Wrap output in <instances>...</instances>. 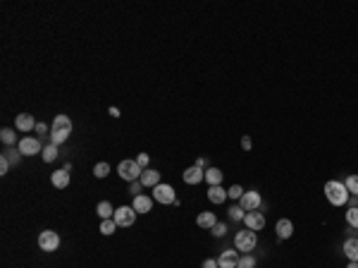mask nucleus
<instances>
[{"instance_id": "nucleus-1", "label": "nucleus", "mask_w": 358, "mask_h": 268, "mask_svg": "<svg viewBox=\"0 0 358 268\" xmlns=\"http://www.w3.org/2000/svg\"><path fill=\"white\" fill-rule=\"evenodd\" d=\"M325 196H327V201L332 204V206H344L349 204V189H346L344 182H339V180H330V182L325 184Z\"/></svg>"}, {"instance_id": "nucleus-2", "label": "nucleus", "mask_w": 358, "mask_h": 268, "mask_svg": "<svg viewBox=\"0 0 358 268\" xmlns=\"http://www.w3.org/2000/svg\"><path fill=\"white\" fill-rule=\"evenodd\" d=\"M117 172L122 180H127V182H136V180H141V172L143 168L136 163V160H122L117 165Z\"/></svg>"}, {"instance_id": "nucleus-3", "label": "nucleus", "mask_w": 358, "mask_h": 268, "mask_svg": "<svg viewBox=\"0 0 358 268\" xmlns=\"http://www.w3.org/2000/svg\"><path fill=\"white\" fill-rule=\"evenodd\" d=\"M256 242H258V237H256L253 230H239L237 237H234V247L239 252H244V254H249L251 249L256 247Z\"/></svg>"}, {"instance_id": "nucleus-4", "label": "nucleus", "mask_w": 358, "mask_h": 268, "mask_svg": "<svg viewBox=\"0 0 358 268\" xmlns=\"http://www.w3.org/2000/svg\"><path fill=\"white\" fill-rule=\"evenodd\" d=\"M112 220L117 223V228H131L136 223V211H134V206H119L115 208Z\"/></svg>"}, {"instance_id": "nucleus-5", "label": "nucleus", "mask_w": 358, "mask_h": 268, "mask_svg": "<svg viewBox=\"0 0 358 268\" xmlns=\"http://www.w3.org/2000/svg\"><path fill=\"white\" fill-rule=\"evenodd\" d=\"M153 201H158V204H175L177 201V196H175V189L170 187V184H158V187H153Z\"/></svg>"}, {"instance_id": "nucleus-6", "label": "nucleus", "mask_w": 358, "mask_h": 268, "mask_svg": "<svg viewBox=\"0 0 358 268\" xmlns=\"http://www.w3.org/2000/svg\"><path fill=\"white\" fill-rule=\"evenodd\" d=\"M17 148H19V153H22V156H36V153H43L41 141H38L36 136H24V139H19Z\"/></svg>"}, {"instance_id": "nucleus-7", "label": "nucleus", "mask_w": 358, "mask_h": 268, "mask_svg": "<svg viewBox=\"0 0 358 268\" xmlns=\"http://www.w3.org/2000/svg\"><path fill=\"white\" fill-rule=\"evenodd\" d=\"M38 247H41L43 252H55L60 247V235L53 230H43L38 235Z\"/></svg>"}, {"instance_id": "nucleus-8", "label": "nucleus", "mask_w": 358, "mask_h": 268, "mask_svg": "<svg viewBox=\"0 0 358 268\" xmlns=\"http://www.w3.org/2000/svg\"><path fill=\"white\" fill-rule=\"evenodd\" d=\"M239 201H241V204H239V206L244 208V211H258V208H261V204H263V199H261V194H258V192H244V196H241V199H239Z\"/></svg>"}, {"instance_id": "nucleus-9", "label": "nucleus", "mask_w": 358, "mask_h": 268, "mask_svg": "<svg viewBox=\"0 0 358 268\" xmlns=\"http://www.w3.org/2000/svg\"><path fill=\"white\" fill-rule=\"evenodd\" d=\"M239 252L237 249H227V252H222L220 254V259H217V266L220 268H237V264H239Z\"/></svg>"}, {"instance_id": "nucleus-10", "label": "nucleus", "mask_w": 358, "mask_h": 268, "mask_svg": "<svg viewBox=\"0 0 358 268\" xmlns=\"http://www.w3.org/2000/svg\"><path fill=\"white\" fill-rule=\"evenodd\" d=\"M244 223H246V228L249 230H263L265 228V216H263L261 211H251V213H246V218H244Z\"/></svg>"}, {"instance_id": "nucleus-11", "label": "nucleus", "mask_w": 358, "mask_h": 268, "mask_svg": "<svg viewBox=\"0 0 358 268\" xmlns=\"http://www.w3.org/2000/svg\"><path fill=\"white\" fill-rule=\"evenodd\" d=\"M36 125H38V122H34V115H29V113L17 115V120H14V127H17L19 132H31V130H36Z\"/></svg>"}, {"instance_id": "nucleus-12", "label": "nucleus", "mask_w": 358, "mask_h": 268, "mask_svg": "<svg viewBox=\"0 0 358 268\" xmlns=\"http://www.w3.org/2000/svg\"><path fill=\"white\" fill-rule=\"evenodd\" d=\"M203 180H205V170H201V168L191 165V168L184 170V182L186 184H201Z\"/></svg>"}, {"instance_id": "nucleus-13", "label": "nucleus", "mask_w": 358, "mask_h": 268, "mask_svg": "<svg viewBox=\"0 0 358 268\" xmlns=\"http://www.w3.org/2000/svg\"><path fill=\"white\" fill-rule=\"evenodd\" d=\"M274 230H277V237H279V240H289V237L294 235V223L289 218H282V220H277Z\"/></svg>"}, {"instance_id": "nucleus-14", "label": "nucleus", "mask_w": 358, "mask_h": 268, "mask_svg": "<svg viewBox=\"0 0 358 268\" xmlns=\"http://www.w3.org/2000/svg\"><path fill=\"white\" fill-rule=\"evenodd\" d=\"M131 206H134L136 213H148V211H153V199L139 194V196H134V204H131Z\"/></svg>"}, {"instance_id": "nucleus-15", "label": "nucleus", "mask_w": 358, "mask_h": 268, "mask_svg": "<svg viewBox=\"0 0 358 268\" xmlns=\"http://www.w3.org/2000/svg\"><path fill=\"white\" fill-rule=\"evenodd\" d=\"M139 182H141L143 187H158V184H160V172L146 168V170L141 172V180H139Z\"/></svg>"}, {"instance_id": "nucleus-16", "label": "nucleus", "mask_w": 358, "mask_h": 268, "mask_svg": "<svg viewBox=\"0 0 358 268\" xmlns=\"http://www.w3.org/2000/svg\"><path fill=\"white\" fill-rule=\"evenodd\" d=\"M50 182H53V187H58V189H65L67 184H70V170H55L53 175H50Z\"/></svg>"}, {"instance_id": "nucleus-17", "label": "nucleus", "mask_w": 358, "mask_h": 268, "mask_svg": "<svg viewBox=\"0 0 358 268\" xmlns=\"http://www.w3.org/2000/svg\"><path fill=\"white\" fill-rule=\"evenodd\" d=\"M342 249H344V254H346V259H349V261H358V240H356V237H349Z\"/></svg>"}, {"instance_id": "nucleus-18", "label": "nucleus", "mask_w": 358, "mask_h": 268, "mask_svg": "<svg viewBox=\"0 0 358 268\" xmlns=\"http://www.w3.org/2000/svg\"><path fill=\"white\" fill-rule=\"evenodd\" d=\"M215 223H217V218H215V213H210V211H203V213H198V218H196V225H198V228H205V230H210Z\"/></svg>"}, {"instance_id": "nucleus-19", "label": "nucleus", "mask_w": 358, "mask_h": 268, "mask_svg": "<svg viewBox=\"0 0 358 268\" xmlns=\"http://www.w3.org/2000/svg\"><path fill=\"white\" fill-rule=\"evenodd\" d=\"M53 132H70L72 134V120L67 115H58L53 120Z\"/></svg>"}, {"instance_id": "nucleus-20", "label": "nucleus", "mask_w": 358, "mask_h": 268, "mask_svg": "<svg viewBox=\"0 0 358 268\" xmlns=\"http://www.w3.org/2000/svg\"><path fill=\"white\" fill-rule=\"evenodd\" d=\"M208 199H210V204H222V201L227 199V192L220 187V184H215V187L208 189Z\"/></svg>"}, {"instance_id": "nucleus-21", "label": "nucleus", "mask_w": 358, "mask_h": 268, "mask_svg": "<svg viewBox=\"0 0 358 268\" xmlns=\"http://www.w3.org/2000/svg\"><path fill=\"white\" fill-rule=\"evenodd\" d=\"M95 211H98V216H100L103 220H110L112 216H115V208H112V204H110V201H100Z\"/></svg>"}, {"instance_id": "nucleus-22", "label": "nucleus", "mask_w": 358, "mask_h": 268, "mask_svg": "<svg viewBox=\"0 0 358 268\" xmlns=\"http://www.w3.org/2000/svg\"><path fill=\"white\" fill-rule=\"evenodd\" d=\"M205 182L210 184V187L220 184L222 182V170H217V168H208V170H205Z\"/></svg>"}, {"instance_id": "nucleus-23", "label": "nucleus", "mask_w": 358, "mask_h": 268, "mask_svg": "<svg viewBox=\"0 0 358 268\" xmlns=\"http://www.w3.org/2000/svg\"><path fill=\"white\" fill-rule=\"evenodd\" d=\"M0 139H2L5 146H12V144L17 141V134H14V130H10V127H2V130H0Z\"/></svg>"}, {"instance_id": "nucleus-24", "label": "nucleus", "mask_w": 358, "mask_h": 268, "mask_svg": "<svg viewBox=\"0 0 358 268\" xmlns=\"http://www.w3.org/2000/svg\"><path fill=\"white\" fill-rule=\"evenodd\" d=\"M0 156H2V158L7 160L10 165H17V163L22 160V153H19V148H17V151H14V148H7V151H2Z\"/></svg>"}, {"instance_id": "nucleus-25", "label": "nucleus", "mask_w": 358, "mask_h": 268, "mask_svg": "<svg viewBox=\"0 0 358 268\" xmlns=\"http://www.w3.org/2000/svg\"><path fill=\"white\" fill-rule=\"evenodd\" d=\"M41 156H43V160H46V163H53V160L58 158V146H55V144H48V146L43 148V153H41Z\"/></svg>"}, {"instance_id": "nucleus-26", "label": "nucleus", "mask_w": 358, "mask_h": 268, "mask_svg": "<svg viewBox=\"0 0 358 268\" xmlns=\"http://www.w3.org/2000/svg\"><path fill=\"white\" fill-rule=\"evenodd\" d=\"M344 184H346V189H349V194L358 196V175H349Z\"/></svg>"}, {"instance_id": "nucleus-27", "label": "nucleus", "mask_w": 358, "mask_h": 268, "mask_svg": "<svg viewBox=\"0 0 358 268\" xmlns=\"http://www.w3.org/2000/svg\"><path fill=\"white\" fill-rule=\"evenodd\" d=\"M67 139H70V132H53L50 134V144H55V146L65 144Z\"/></svg>"}, {"instance_id": "nucleus-28", "label": "nucleus", "mask_w": 358, "mask_h": 268, "mask_svg": "<svg viewBox=\"0 0 358 268\" xmlns=\"http://www.w3.org/2000/svg\"><path fill=\"white\" fill-rule=\"evenodd\" d=\"M346 223H349L351 228H356V230H358V206L346 211Z\"/></svg>"}, {"instance_id": "nucleus-29", "label": "nucleus", "mask_w": 358, "mask_h": 268, "mask_svg": "<svg viewBox=\"0 0 358 268\" xmlns=\"http://www.w3.org/2000/svg\"><path fill=\"white\" fill-rule=\"evenodd\" d=\"M115 230H117V223H115L112 218H110V220H103V223H100V232H103V235H112Z\"/></svg>"}, {"instance_id": "nucleus-30", "label": "nucleus", "mask_w": 358, "mask_h": 268, "mask_svg": "<svg viewBox=\"0 0 358 268\" xmlns=\"http://www.w3.org/2000/svg\"><path fill=\"white\" fill-rule=\"evenodd\" d=\"M237 268H256V259H253L251 254H244L241 259H239Z\"/></svg>"}, {"instance_id": "nucleus-31", "label": "nucleus", "mask_w": 358, "mask_h": 268, "mask_svg": "<svg viewBox=\"0 0 358 268\" xmlns=\"http://www.w3.org/2000/svg\"><path fill=\"white\" fill-rule=\"evenodd\" d=\"M107 172H110V165H107V163H98V165L93 168V175L98 177V180L107 177Z\"/></svg>"}, {"instance_id": "nucleus-32", "label": "nucleus", "mask_w": 358, "mask_h": 268, "mask_svg": "<svg viewBox=\"0 0 358 268\" xmlns=\"http://www.w3.org/2000/svg\"><path fill=\"white\" fill-rule=\"evenodd\" d=\"M227 213H229V218H232V220H244V218H246V216H244V208H241V206H229V211H227Z\"/></svg>"}, {"instance_id": "nucleus-33", "label": "nucleus", "mask_w": 358, "mask_h": 268, "mask_svg": "<svg viewBox=\"0 0 358 268\" xmlns=\"http://www.w3.org/2000/svg\"><path fill=\"white\" fill-rule=\"evenodd\" d=\"M227 196H229V199H241V196H244V189H241L239 184H232V187L227 189Z\"/></svg>"}, {"instance_id": "nucleus-34", "label": "nucleus", "mask_w": 358, "mask_h": 268, "mask_svg": "<svg viewBox=\"0 0 358 268\" xmlns=\"http://www.w3.org/2000/svg\"><path fill=\"white\" fill-rule=\"evenodd\" d=\"M210 230H213V235H215V237H225V235H227L225 223H215V225L210 228Z\"/></svg>"}, {"instance_id": "nucleus-35", "label": "nucleus", "mask_w": 358, "mask_h": 268, "mask_svg": "<svg viewBox=\"0 0 358 268\" xmlns=\"http://www.w3.org/2000/svg\"><path fill=\"white\" fill-rule=\"evenodd\" d=\"M136 163H139L143 170H146V168H148V163H151V156H148V153H139V156H136Z\"/></svg>"}, {"instance_id": "nucleus-36", "label": "nucleus", "mask_w": 358, "mask_h": 268, "mask_svg": "<svg viewBox=\"0 0 358 268\" xmlns=\"http://www.w3.org/2000/svg\"><path fill=\"white\" fill-rule=\"evenodd\" d=\"M141 187H143V184L139 182V180H136V182H129V192H131L134 196H139V192H141Z\"/></svg>"}, {"instance_id": "nucleus-37", "label": "nucleus", "mask_w": 358, "mask_h": 268, "mask_svg": "<svg viewBox=\"0 0 358 268\" xmlns=\"http://www.w3.org/2000/svg\"><path fill=\"white\" fill-rule=\"evenodd\" d=\"M7 170H10V163L0 156V175H7Z\"/></svg>"}, {"instance_id": "nucleus-38", "label": "nucleus", "mask_w": 358, "mask_h": 268, "mask_svg": "<svg viewBox=\"0 0 358 268\" xmlns=\"http://www.w3.org/2000/svg\"><path fill=\"white\" fill-rule=\"evenodd\" d=\"M251 146H253V141H251L249 136H244V139H241V148H244V151H251Z\"/></svg>"}, {"instance_id": "nucleus-39", "label": "nucleus", "mask_w": 358, "mask_h": 268, "mask_svg": "<svg viewBox=\"0 0 358 268\" xmlns=\"http://www.w3.org/2000/svg\"><path fill=\"white\" fill-rule=\"evenodd\" d=\"M203 268H220V266H217L215 259H205V261H203Z\"/></svg>"}, {"instance_id": "nucleus-40", "label": "nucleus", "mask_w": 358, "mask_h": 268, "mask_svg": "<svg viewBox=\"0 0 358 268\" xmlns=\"http://www.w3.org/2000/svg\"><path fill=\"white\" fill-rule=\"evenodd\" d=\"M36 132H38V134H48V125L38 122V125H36Z\"/></svg>"}, {"instance_id": "nucleus-41", "label": "nucleus", "mask_w": 358, "mask_h": 268, "mask_svg": "<svg viewBox=\"0 0 358 268\" xmlns=\"http://www.w3.org/2000/svg\"><path fill=\"white\" fill-rule=\"evenodd\" d=\"M205 165H208V160H205V158H198V160H196V168H201V170H203Z\"/></svg>"}, {"instance_id": "nucleus-42", "label": "nucleus", "mask_w": 358, "mask_h": 268, "mask_svg": "<svg viewBox=\"0 0 358 268\" xmlns=\"http://www.w3.org/2000/svg\"><path fill=\"white\" fill-rule=\"evenodd\" d=\"M346 268H358V261H351V264H349Z\"/></svg>"}]
</instances>
